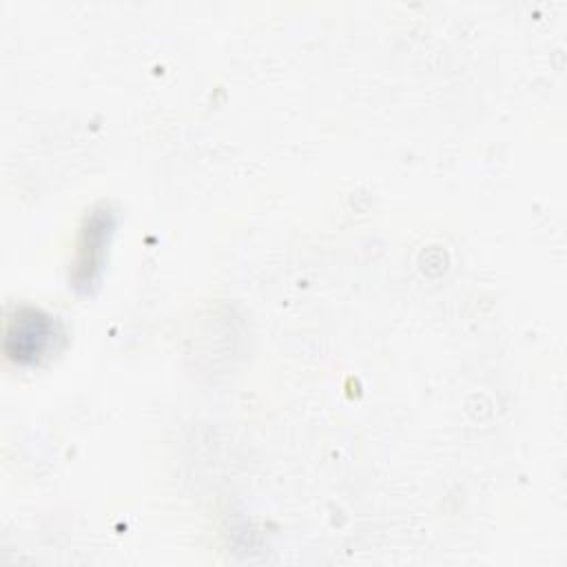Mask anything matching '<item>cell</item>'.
Wrapping results in <instances>:
<instances>
[{
    "mask_svg": "<svg viewBox=\"0 0 567 567\" xmlns=\"http://www.w3.org/2000/svg\"><path fill=\"white\" fill-rule=\"evenodd\" d=\"M113 226H115V219L109 208H97L86 217L78 239V255H75L73 275H71L75 288L91 290L97 284L104 268Z\"/></svg>",
    "mask_w": 567,
    "mask_h": 567,
    "instance_id": "7a4b0ae2",
    "label": "cell"
},
{
    "mask_svg": "<svg viewBox=\"0 0 567 567\" xmlns=\"http://www.w3.org/2000/svg\"><path fill=\"white\" fill-rule=\"evenodd\" d=\"M62 330L55 317L38 308H18L7 323L4 348L7 354L18 363H40L55 352Z\"/></svg>",
    "mask_w": 567,
    "mask_h": 567,
    "instance_id": "6da1fadb",
    "label": "cell"
}]
</instances>
